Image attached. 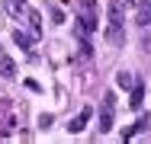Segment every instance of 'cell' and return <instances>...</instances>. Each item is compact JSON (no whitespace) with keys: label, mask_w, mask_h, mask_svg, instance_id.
<instances>
[{"label":"cell","mask_w":151,"mask_h":144,"mask_svg":"<svg viewBox=\"0 0 151 144\" xmlns=\"http://www.w3.org/2000/svg\"><path fill=\"white\" fill-rule=\"evenodd\" d=\"M135 23L138 26H151V0H138V10H135Z\"/></svg>","instance_id":"obj_5"},{"label":"cell","mask_w":151,"mask_h":144,"mask_svg":"<svg viewBox=\"0 0 151 144\" xmlns=\"http://www.w3.org/2000/svg\"><path fill=\"white\" fill-rule=\"evenodd\" d=\"M122 3H138V0H122Z\"/></svg>","instance_id":"obj_13"},{"label":"cell","mask_w":151,"mask_h":144,"mask_svg":"<svg viewBox=\"0 0 151 144\" xmlns=\"http://www.w3.org/2000/svg\"><path fill=\"white\" fill-rule=\"evenodd\" d=\"M125 16H122V0H113L109 3V10H106V42L109 45H122L125 42Z\"/></svg>","instance_id":"obj_1"},{"label":"cell","mask_w":151,"mask_h":144,"mask_svg":"<svg viewBox=\"0 0 151 144\" xmlns=\"http://www.w3.org/2000/svg\"><path fill=\"white\" fill-rule=\"evenodd\" d=\"M96 29V0H77V35L87 38Z\"/></svg>","instance_id":"obj_2"},{"label":"cell","mask_w":151,"mask_h":144,"mask_svg":"<svg viewBox=\"0 0 151 144\" xmlns=\"http://www.w3.org/2000/svg\"><path fill=\"white\" fill-rule=\"evenodd\" d=\"M29 26H32V35L39 38V35H42V16H39L35 10H29Z\"/></svg>","instance_id":"obj_10"},{"label":"cell","mask_w":151,"mask_h":144,"mask_svg":"<svg viewBox=\"0 0 151 144\" xmlns=\"http://www.w3.org/2000/svg\"><path fill=\"white\" fill-rule=\"evenodd\" d=\"M0 71H3V77H16V64H13L6 55L0 58Z\"/></svg>","instance_id":"obj_11"},{"label":"cell","mask_w":151,"mask_h":144,"mask_svg":"<svg viewBox=\"0 0 151 144\" xmlns=\"http://www.w3.org/2000/svg\"><path fill=\"white\" fill-rule=\"evenodd\" d=\"M13 42H16L19 48H26V51H29L32 42H35V35H32V32H23V29H16V32H13Z\"/></svg>","instance_id":"obj_8"},{"label":"cell","mask_w":151,"mask_h":144,"mask_svg":"<svg viewBox=\"0 0 151 144\" xmlns=\"http://www.w3.org/2000/svg\"><path fill=\"white\" fill-rule=\"evenodd\" d=\"M6 3H10V10H13V13H19V10L26 6V0H6Z\"/></svg>","instance_id":"obj_12"},{"label":"cell","mask_w":151,"mask_h":144,"mask_svg":"<svg viewBox=\"0 0 151 144\" xmlns=\"http://www.w3.org/2000/svg\"><path fill=\"white\" fill-rule=\"evenodd\" d=\"M113 109H116V96L113 93H106L103 96V106H100V135H109L113 131Z\"/></svg>","instance_id":"obj_3"},{"label":"cell","mask_w":151,"mask_h":144,"mask_svg":"<svg viewBox=\"0 0 151 144\" xmlns=\"http://www.w3.org/2000/svg\"><path fill=\"white\" fill-rule=\"evenodd\" d=\"M135 83H138V80H135L132 74H125V71H122V74H116V86H122V90H132Z\"/></svg>","instance_id":"obj_9"},{"label":"cell","mask_w":151,"mask_h":144,"mask_svg":"<svg viewBox=\"0 0 151 144\" xmlns=\"http://www.w3.org/2000/svg\"><path fill=\"white\" fill-rule=\"evenodd\" d=\"M90 115H93L90 106H87V109H81V112H77L71 122H68V131H74V135H77V131H84V125H87V118H90Z\"/></svg>","instance_id":"obj_4"},{"label":"cell","mask_w":151,"mask_h":144,"mask_svg":"<svg viewBox=\"0 0 151 144\" xmlns=\"http://www.w3.org/2000/svg\"><path fill=\"white\" fill-rule=\"evenodd\" d=\"M148 128H151V115H142V118H138V122H135V125H132L129 131H122V138L129 141V138H135L138 131H148Z\"/></svg>","instance_id":"obj_6"},{"label":"cell","mask_w":151,"mask_h":144,"mask_svg":"<svg viewBox=\"0 0 151 144\" xmlns=\"http://www.w3.org/2000/svg\"><path fill=\"white\" fill-rule=\"evenodd\" d=\"M142 103H145V83H135L132 86V96H129V106L132 109H142Z\"/></svg>","instance_id":"obj_7"}]
</instances>
